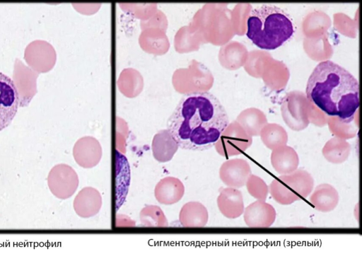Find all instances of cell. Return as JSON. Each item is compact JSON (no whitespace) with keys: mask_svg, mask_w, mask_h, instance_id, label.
Returning <instances> with one entry per match:
<instances>
[{"mask_svg":"<svg viewBox=\"0 0 362 256\" xmlns=\"http://www.w3.org/2000/svg\"><path fill=\"white\" fill-rule=\"evenodd\" d=\"M227 112L209 92L185 94L167 122V131L180 148L204 151L214 147L229 126Z\"/></svg>","mask_w":362,"mask_h":256,"instance_id":"6da1fadb","label":"cell"},{"mask_svg":"<svg viewBox=\"0 0 362 256\" xmlns=\"http://www.w3.org/2000/svg\"><path fill=\"white\" fill-rule=\"evenodd\" d=\"M305 93L310 103L344 124L354 120L360 106L358 81L331 61L322 62L315 68L308 80Z\"/></svg>","mask_w":362,"mask_h":256,"instance_id":"7a4b0ae2","label":"cell"},{"mask_svg":"<svg viewBox=\"0 0 362 256\" xmlns=\"http://www.w3.org/2000/svg\"><path fill=\"white\" fill-rule=\"evenodd\" d=\"M294 33L289 15L275 6L255 8L247 21V37L263 50H277L291 40Z\"/></svg>","mask_w":362,"mask_h":256,"instance_id":"3957f363","label":"cell"},{"mask_svg":"<svg viewBox=\"0 0 362 256\" xmlns=\"http://www.w3.org/2000/svg\"><path fill=\"white\" fill-rule=\"evenodd\" d=\"M48 185L52 193L59 199L71 197L79 185V178L74 168L66 164L55 165L48 176Z\"/></svg>","mask_w":362,"mask_h":256,"instance_id":"277c9868","label":"cell"},{"mask_svg":"<svg viewBox=\"0 0 362 256\" xmlns=\"http://www.w3.org/2000/svg\"><path fill=\"white\" fill-rule=\"evenodd\" d=\"M19 107V94L13 81L0 72V132L11 124Z\"/></svg>","mask_w":362,"mask_h":256,"instance_id":"5b68a950","label":"cell"},{"mask_svg":"<svg viewBox=\"0 0 362 256\" xmlns=\"http://www.w3.org/2000/svg\"><path fill=\"white\" fill-rule=\"evenodd\" d=\"M57 52L48 42L36 40L25 49V60L29 66L40 74L52 71L57 62Z\"/></svg>","mask_w":362,"mask_h":256,"instance_id":"8992f818","label":"cell"},{"mask_svg":"<svg viewBox=\"0 0 362 256\" xmlns=\"http://www.w3.org/2000/svg\"><path fill=\"white\" fill-rule=\"evenodd\" d=\"M39 74L27 66L21 59L15 62L13 81L20 98V107L29 106L37 94V79Z\"/></svg>","mask_w":362,"mask_h":256,"instance_id":"52a82bcc","label":"cell"},{"mask_svg":"<svg viewBox=\"0 0 362 256\" xmlns=\"http://www.w3.org/2000/svg\"><path fill=\"white\" fill-rule=\"evenodd\" d=\"M251 175L247 162L240 159L226 162L219 173L220 178L226 185L236 189L244 187Z\"/></svg>","mask_w":362,"mask_h":256,"instance_id":"ba28073f","label":"cell"},{"mask_svg":"<svg viewBox=\"0 0 362 256\" xmlns=\"http://www.w3.org/2000/svg\"><path fill=\"white\" fill-rule=\"evenodd\" d=\"M244 221L250 227H269L275 221L276 211L264 200H257L244 210Z\"/></svg>","mask_w":362,"mask_h":256,"instance_id":"9c48e42d","label":"cell"},{"mask_svg":"<svg viewBox=\"0 0 362 256\" xmlns=\"http://www.w3.org/2000/svg\"><path fill=\"white\" fill-rule=\"evenodd\" d=\"M221 214L229 219H235L243 214L244 199L241 191L233 187L223 189L217 199Z\"/></svg>","mask_w":362,"mask_h":256,"instance_id":"30bf717a","label":"cell"},{"mask_svg":"<svg viewBox=\"0 0 362 256\" xmlns=\"http://www.w3.org/2000/svg\"><path fill=\"white\" fill-rule=\"evenodd\" d=\"M102 199L99 192L93 187L83 189L74 200V209L77 214L82 218H90L98 214L100 211L103 200L94 202Z\"/></svg>","mask_w":362,"mask_h":256,"instance_id":"8fae6325","label":"cell"},{"mask_svg":"<svg viewBox=\"0 0 362 256\" xmlns=\"http://www.w3.org/2000/svg\"><path fill=\"white\" fill-rule=\"evenodd\" d=\"M309 201L316 210L327 213L333 211L338 205L339 194L331 185L321 184L315 187Z\"/></svg>","mask_w":362,"mask_h":256,"instance_id":"7c38bea8","label":"cell"},{"mask_svg":"<svg viewBox=\"0 0 362 256\" xmlns=\"http://www.w3.org/2000/svg\"><path fill=\"white\" fill-rule=\"evenodd\" d=\"M185 193L182 182L177 178L168 177L160 180L155 189L157 200L163 204L170 205L180 201Z\"/></svg>","mask_w":362,"mask_h":256,"instance_id":"4fadbf2b","label":"cell"},{"mask_svg":"<svg viewBox=\"0 0 362 256\" xmlns=\"http://www.w3.org/2000/svg\"><path fill=\"white\" fill-rule=\"evenodd\" d=\"M278 180L300 197L306 198L313 189L314 180L305 170H295L291 174L279 176Z\"/></svg>","mask_w":362,"mask_h":256,"instance_id":"5bb4252c","label":"cell"},{"mask_svg":"<svg viewBox=\"0 0 362 256\" xmlns=\"http://www.w3.org/2000/svg\"><path fill=\"white\" fill-rule=\"evenodd\" d=\"M269 192L274 199L281 204H291L300 199L299 196L278 179L270 184Z\"/></svg>","mask_w":362,"mask_h":256,"instance_id":"9a60e30c","label":"cell"},{"mask_svg":"<svg viewBox=\"0 0 362 256\" xmlns=\"http://www.w3.org/2000/svg\"><path fill=\"white\" fill-rule=\"evenodd\" d=\"M248 192L258 200H264L267 197L268 187L264 181L255 175H251L246 182Z\"/></svg>","mask_w":362,"mask_h":256,"instance_id":"2e32d148","label":"cell"}]
</instances>
